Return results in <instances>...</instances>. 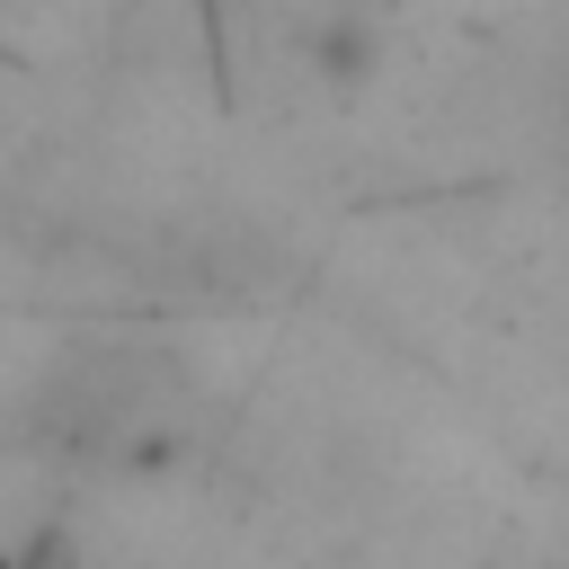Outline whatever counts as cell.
<instances>
[{
  "mask_svg": "<svg viewBox=\"0 0 569 569\" xmlns=\"http://www.w3.org/2000/svg\"><path fill=\"white\" fill-rule=\"evenodd\" d=\"M302 62H311V71H320V89H338V98L373 89V71H382V18H373V9H356V0L320 9V18L302 27Z\"/></svg>",
  "mask_w": 569,
  "mask_h": 569,
  "instance_id": "cell-1",
  "label": "cell"
}]
</instances>
